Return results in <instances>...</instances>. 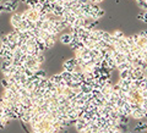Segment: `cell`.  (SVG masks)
Instances as JSON below:
<instances>
[{
    "label": "cell",
    "mask_w": 147,
    "mask_h": 133,
    "mask_svg": "<svg viewBox=\"0 0 147 133\" xmlns=\"http://www.w3.org/2000/svg\"><path fill=\"white\" fill-rule=\"evenodd\" d=\"M21 21H22V16L21 12H15L11 16V25L15 29H20L21 28Z\"/></svg>",
    "instance_id": "obj_1"
},
{
    "label": "cell",
    "mask_w": 147,
    "mask_h": 133,
    "mask_svg": "<svg viewBox=\"0 0 147 133\" xmlns=\"http://www.w3.org/2000/svg\"><path fill=\"white\" fill-rule=\"evenodd\" d=\"M145 115H146V111H145V110L142 109L141 106H139V108H136V109L132 110L130 116L134 117V118H136V120H140V118H144Z\"/></svg>",
    "instance_id": "obj_2"
},
{
    "label": "cell",
    "mask_w": 147,
    "mask_h": 133,
    "mask_svg": "<svg viewBox=\"0 0 147 133\" xmlns=\"http://www.w3.org/2000/svg\"><path fill=\"white\" fill-rule=\"evenodd\" d=\"M49 80L52 83H54L55 86H59L63 82V78H61V76H60V73H57V75H53V76H50L49 77Z\"/></svg>",
    "instance_id": "obj_3"
},
{
    "label": "cell",
    "mask_w": 147,
    "mask_h": 133,
    "mask_svg": "<svg viewBox=\"0 0 147 133\" xmlns=\"http://www.w3.org/2000/svg\"><path fill=\"white\" fill-rule=\"evenodd\" d=\"M135 45H136V47H139V48H141V49H144L147 45V38L139 35V38H137L136 42H135Z\"/></svg>",
    "instance_id": "obj_4"
},
{
    "label": "cell",
    "mask_w": 147,
    "mask_h": 133,
    "mask_svg": "<svg viewBox=\"0 0 147 133\" xmlns=\"http://www.w3.org/2000/svg\"><path fill=\"white\" fill-rule=\"evenodd\" d=\"M71 39H72V37H71L70 33H64L63 35H60V42L63 44L69 45V44H70V42H71Z\"/></svg>",
    "instance_id": "obj_5"
},
{
    "label": "cell",
    "mask_w": 147,
    "mask_h": 133,
    "mask_svg": "<svg viewBox=\"0 0 147 133\" xmlns=\"http://www.w3.org/2000/svg\"><path fill=\"white\" fill-rule=\"evenodd\" d=\"M60 76H61V78H63L64 82H71V81H72V73L67 72V71H65V70H64V71L60 73Z\"/></svg>",
    "instance_id": "obj_6"
},
{
    "label": "cell",
    "mask_w": 147,
    "mask_h": 133,
    "mask_svg": "<svg viewBox=\"0 0 147 133\" xmlns=\"http://www.w3.org/2000/svg\"><path fill=\"white\" fill-rule=\"evenodd\" d=\"M146 130H147V123L140 122V123H137V126L134 128V132H144Z\"/></svg>",
    "instance_id": "obj_7"
},
{
    "label": "cell",
    "mask_w": 147,
    "mask_h": 133,
    "mask_svg": "<svg viewBox=\"0 0 147 133\" xmlns=\"http://www.w3.org/2000/svg\"><path fill=\"white\" fill-rule=\"evenodd\" d=\"M65 66H77V60H76V57H71V59H69V60H66L65 62L63 63V67H65Z\"/></svg>",
    "instance_id": "obj_8"
},
{
    "label": "cell",
    "mask_w": 147,
    "mask_h": 133,
    "mask_svg": "<svg viewBox=\"0 0 147 133\" xmlns=\"http://www.w3.org/2000/svg\"><path fill=\"white\" fill-rule=\"evenodd\" d=\"M131 65L127 61H124V62H121V63H119V65H117V68L119 71H123V70H127L129 67H130Z\"/></svg>",
    "instance_id": "obj_9"
},
{
    "label": "cell",
    "mask_w": 147,
    "mask_h": 133,
    "mask_svg": "<svg viewBox=\"0 0 147 133\" xmlns=\"http://www.w3.org/2000/svg\"><path fill=\"white\" fill-rule=\"evenodd\" d=\"M34 76H37L38 78H44V77H47V73L42 68H38L37 71H34Z\"/></svg>",
    "instance_id": "obj_10"
},
{
    "label": "cell",
    "mask_w": 147,
    "mask_h": 133,
    "mask_svg": "<svg viewBox=\"0 0 147 133\" xmlns=\"http://www.w3.org/2000/svg\"><path fill=\"white\" fill-rule=\"evenodd\" d=\"M112 35L115 39H121L123 37H124V33H123L121 31H115V32H113V33H112Z\"/></svg>",
    "instance_id": "obj_11"
},
{
    "label": "cell",
    "mask_w": 147,
    "mask_h": 133,
    "mask_svg": "<svg viewBox=\"0 0 147 133\" xmlns=\"http://www.w3.org/2000/svg\"><path fill=\"white\" fill-rule=\"evenodd\" d=\"M126 38V42H127V45H129V48H131V47H135V42H134V39H132V37H125Z\"/></svg>",
    "instance_id": "obj_12"
},
{
    "label": "cell",
    "mask_w": 147,
    "mask_h": 133,
    "mask_svg": "<svg viewBox=\"0 0 147 133\" xmlns=\"http://www.w3.org/2000/svg\"><path fill=\"white\" fill-rule=\"evenodd\" d=\"M0 83H1V86H3V88H4V89H5V88H9V87H10V82H9L7 78H3Z\"/></svg>",
    "instance_id": "obj_13"
},
{
    "label": "cell",
    "mask_w": 147,
    "mask_h": 133,
    "mask_svg": "<svg viewBox=\"0 0 147 133\" xmlns=\"http://www.w3.org/2000/svg\"><path fill=\"white\" fill-rule=\"evenodd\" d=\"M105 15V11L103 10V9H98V11H97V13H96V17H97V20H99L100 17H103Z\"/></svg>",
    "instance_id": "obj_14"
},
{
    "label": "cell",
    "mask_w": 147,
    "mask_h": 133,
    "mask_svg": "<svg viewBox=\"0 0 147 133\" xmlns=\"http://www.w3.org/2000/svg\"><path fill=\"white\" fill-rule=\"evenodd\" d=\"M37 60H38V62L42 65V63L45 61V56H44V54L43 53H40L39 55H37Z\"/></svg>",
    "instance_id": "obj_15"
},
{
    "label": "cell",
    "mask_w": 147,
    "mask_h": 133,
    "mask_svg": "<svg viewBox=\"0 0 147 133\" xmlns=\"http://www.w3.org/2000/svg\"><path fill=\"white\" fill-rule=\"evenodd\" d=\"M140 37H145V38H147V32L146 31H141L140 33H139Z\"/></svg>",
    "instance_id": "obj_16"
},
{
    "label": "cell",
    "mask_w": 147,
    "mask_h": 133,
    "mask_svg": "<svg viewBox=\"0 0 147 133\" xmlns=\"http://www.w3.org/2000/svg\"><path fill=\"white\" fill-rule=\"evenodd\" d=\"M77 3H79L80 5H82V4H86V3H88V0H77Z\"/></svg>",
    "instance_id": "obj_17"
},
{
    "label": "cell",
    "mask_w": 147,
    "mask_h": 133,
    "mask_svg": "<svg viewBox=\"0 0 147 133\" xmlns=\"http://www.w3.org/2000/svg\"><path fill=\"white\" fill-rule=\"evenodd\" d=\"M144 22H145V23H147V11L144 12Z\"/></svg>",
    "instance_id": "obj_18"
},
{
    "label": "cell",
    "mask_w": 147,
    "mask_h": 133,
    "mask_svg": "<svg viewBox=\"0 0 147 133\" xmlns=\"http://www.w3.org/2000/svg\"><path fill=\"white\" fill-rule=\"evenodd\" d=\"M21 1H24V3H25V4H26V3H27V1H28V0H21Z\"/></svg>",
    "instance_id": "obj_19"
}]
</instances>
